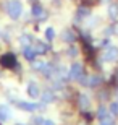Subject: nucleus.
I'll return each mask as SVG.
<instances>
[{"mask_svg": "<svg viewBox=\"0 0 118 125\" xmlns=\"http://www.w3.org/2000/svg\"><path fill=\"white\" fill-rule=\"evenodd\" d=\"M7 99H8V104L15 106L16 109L23 112H29V114H36V112H42L47 109V104L44 102H31V101H21V99H16L15 96H10L7 94Z\"/></svg>", "mask_w": 118, "mask_h": 125, "instance_id": "obj_1", "label": "nucleus"}, {"mask_svg": "<svg viewBox=\"0 0 118 125\" xmlns=\"http://www.w3.org/2000/svg\"><path fill=\"white\" fill-rule=\"evenodd\" d=\"M7 15H8L13 21L19 20L21 15H23V3H21L19 0H8V2H7Z\"/></svg>", "mask_w": 118, "mask_h": 125, "instance_id": "obj_2", "label": "nucleus"}, {"mask_svg": "<svg viewBox=\"0 0 118 125\" xmlns=\"http://www.w3.org/2000/svg\"><path fill=\"white\" fill-rule=\"evenodd\" d=\"M18 60H16V55L13 52H5L0 55V67L2 68H7V70H15L18 67Z\"/></svg>", "mask_w": 118, "mask_h": 125, "instance_id": "obj_3", "label": "nucleus"}, {"mask_svg": "<svg viewBox=\"0 0 118 125\" xmlns=\"http://www.w3.org/2000/svg\"><path fill=\"white\" fill-rule=\"evenodd\" d=\"M82 75H84V67H82V63H79V62L71 63V67H70V70H68L70 81H78Z\"/></svg>", "mask_w": 118, "mask_h": 125, "instance_id": "obj_4", "label": "nucleus"}, {"mask_svg": "<svg viewBox=\"0 0 118 125\" xmlns=\"http://www.w3.org/2000/svg\"><path fill=\"white\" fill-rule=\"evenodd\" d=\"M47 11L44 10V7H42L41 3H37V2H34L31 7V16L34 20H37V21H44V20H47Z\"/></svg>", "mask_w": 118, "mask_h": 125, "instance_id": "obj_5", "label": "nucleus"}, {"mask_svg": "<svg viewBox=\"0 0 118 125\" xmlns=\"http://www.w3.org/2000/svg\"><path fill=\"white\" fill-rule=\"evenodd\" d=\"M26 93H27V96L31 97L32 101H37V99H41L42 91H41V86H39L36 81H29L27 86H26Z\"/></svg>", "mask_w": 118, "mask_h": 125, "instance_id": "obj_6", "label": "nucleus"}, {"mask_svg": "<svg viewBox=\"0 0 118 125\" xmlns=\"http://www.w3.org/2000/svg\"><path fill=\"white\" fill-rule=\"evenodd\" d=\"M104 62H117L118 60V47L117 46H109L102 54Z\"/></svg>", "mask_w": 118, "mask_h": 125, "instance_id": "obj_7", "label": "nucleus"}, {"mask_svg": "<svg viewBox=\"0 0 118 125\" xmlns=\"http://www.w3.org/2000/svg\"><path fill=\"white\" fill-rule=\"evenodd\" d=\"M32 47H34V51L37 52V55H45V54H49V51H50V46L47 44V42L41 41V39H34Z\"/></svg>", "mask_w": 118, "mask_h": 125, "instance_id": "obj_8", "label": "nucleus"}, {"mask_svg": "<svg viewBox=\"0 0 118 125\" xmlns=\"http://www.w3.org/2000/svg\"><path fill=\"white\" fill-rule=\"evenodd\" d=\"M41 101L49 106V104H52V102L57 101V94H55V91L52 88H45L44 91H42V94H41Z\"/></svg>", "mask_w": 118, "mask_h": 125, "instance_id": "obj_9", "label": "nucleus"}, {"mask_svg": "<svg viewBox=\"0 0 118 125\" xmlns=\"http://www.w3.org/2000/svg\"><path fill=\"white\" fill-rule=\"evenodd\" d=\"M11 117H13V112H11V107L10 104H0V122H8L11 120Z\"/></svg>", "mask_w": 118, "mask_h": 125, "instance_id": "obj_10", "label": "nucleus"}, {"mask_svg": "<svg viewBox=\"0 0 118 125\" xmlns=\"http://www.w3.org/2000/svg\"><path fill=\"white\" fill-rule=\"evenodd\" d=\"M21 54H23V57L26 59L29 63H32V62L37 59V52L34 51V47L32 46H26V47H21Z\"/></svg>", "mask_w": 118, "mask_h": 125, "instance_id": "obj_11", "label": "nucleus"}, {"mask_svg": "<svg viewBox=\"0 0 118 125\" xmlns=\"http://www.w3.org/2000/svg\"><path fill=\"white\" fill-rule=\"evenodd\" d=\"M76 39H78L76 32L73 31L71 28H66V29L62 31V41H63V42H66V44H73Z\"/></svg>", "mask_w": 118, "mask_h": 125, "instance_id": "obj_12", "label": "nucleus"}, {"mask_svg": "<svg viewBox=\"0 0 118 125\" xmlns=\"http://www.w3.org/2000/svg\"><path fill=\"white\" fill-rule=\"evenodd\" d=\"M78 106H79V109L81 111H87L89 109V106H91V101H89V97L86 96V94H78Z\"/></svg>", "mask_w": 118, "mask_h": 125, "instance_id": "obj_13", "label": "nucleus"}, {"mask_svg": "<svg viewBox=\"0 0 118 125\" xmlns=\"http://www.w3.org/2000/svg\"><path fill=\"white\" fill-rule=\"evenodd\" d=\"M87 16H91V10L87 7H79L76 10V21H81V20H86Z\"/></svg>", "mask_w": 118, "mask_h": 125, "instance_id": "obj_14", "label": "nucleus"}, {"mask_svg": "<svg viewBox=\"0 0 118 125\" xmlns=\"http://www.w3.org/2000/svg\"><path fill=\"white\" fill-rule=\"evenodd\" d=\"M102 76L100 75H91L89 76V83H87V88H97V86H100L102 84Z\"/></svg>", "mask_w": 118, "mask_h": 125, "instance_id": "obj_15", "label": "nucleus"}, {"mask_svg": "<svg viewBox=\"0 0 118 125\" xmlns=\"http://www.w3.org/2000/svg\"><path fill=\"white\" fill-rule=\"evenodd\" d=\"M19 44H21V47H26V46H32V42H34V37L31 36V34H21L19 36Z\"/></svg>", "mask_w": 118, "mask_h": 125, "instance_id": "obj_16", "label": "nucleus"}, {"mask_svg": "<svg viewBox=\"0 0 118 125\" xmlns=\"http://www.w3.org/2000/svg\"><path fill=\"white\" fill-rule=\"evenodd\" d=\"M45 65H47V62H42V60H34L31 63V68L34 70V72H39V73H42V70L45 68Z\"/></svg>", "mask_w": 118, "mask_h": 125, "instance_id": "obj_17", "label": "nucleus"}, {"mask_svg": "<svg viewBox=\"0 0 118 125\" xmlns=\"http://www.w3.org/2000/svg\"><path fill=\"white\" fill-rule=\"evenodd\" d=\"M44 119H45V117H44V115H41V114L37 112L36 115H31L29 125H42V124H44Z\"/></svg>", "mask_w": 118, "mask_h": 125, "instance_id": "obj_18", "label": "nucleus"}, {"mask_svg": "<svg viewBox=\"0 0 118 125\" xmlns=\"http://www.w3.org/2000/svg\"><path fill=\"white\" fill-rule=\"evenodd\" d=\"M110 114V111H109V107H105V106H99V109H97V112H95V117L97 119H104V117H107Z\"/></svg>", "mask_w": 118, "mask_h": 125, "instance_id": "obj_19", "label": "nucleus"}, {"mask_svg": "<svg viewBox=\"0 0 118 125\" xmlns=\"http://www.w3.org/2000/svg\"><path fill=\"white\" fill-rule=\"evenodd\" d=\"M109 16L112 20H117L118 18V5L117 3H110L109 5Z\"/></svg>", "mask_w": 118, "mask_h": 125, "instance_id": "obj_20", "label": "nucleus"}, {"mask_svg": "<svg viewBox=\"0 0 118 125\" xmlns=\"http://www.w3.org/2000/svg\"><path fill=\"white\" fill-rule=\"evenodd\" d=\"M66 55H68L70 59H76V57L79 55V49H78V47H74L71 44V46L68 47V51H66Z\"/></svg>", "mask_w": 118, "mask_h": 125, "instance_id": "obj_21", "label": "nucleus"}, {"mask_svg": "<svg viewBox=\"0 0 118 125\" xmlns=\"http://www.w3.org/2000/svg\"><path fill=\"white\" fill-rule=\"evenodd\" d=\"M55 39V29L52 28V26H49V28L45 29V41L47 42H52Z\"/></svg>", "mask_w": 118, "mask_h": 125, "instance_id": "obj_22", "label": "nucleus"}, {"mask_svg": "<svg viewBox=\"0 0 118 125\" xmlns=\"http://www.w3.org/2000/svg\"><path fill=\"white\" fill-rule=\"evenodd\" d=\"M113 117L115 115H112V114H109L107 117H104V119H100V125H115V120H113Z\"/></svg>", "mask_w": 118, "mask_h": 125, "instance_id": "obj_23", "label": "nucleus"}, {"mask_svg": "<svg viewBox=\"0 0 118 125\" xmlns=\"http://www.w3.org/2000/svg\"><path fill=\"white\" fill-rule=\"evenodd\" d=\"M109 111H110V114H112V115H115V117L118 115V101H115V102H112V104H110V106H109Z\"/></svg>", "mask_w": 118, "mask_h": 125, "instance_id": "obj_24", "label": "nucleus"}, {"mask_svg": "<svg viewBox=\"0 0 118 125\" xmlns=\"http://www.w3.org/2000/svg\"><path fill=\"white\" fill-rule=\"evenodd\" d=\"M42 125H57L54 120H50V119H44V124Z\"/></svg>", "mask_w": 118, "mask_h": 125, "instance_id": "obj_25", "label": "nucleus"}, {"mask_svg": "<svg viewBox=\"0 0 118 125\" xmlns=\"http://www.w3.org/2000/svg\"><path fill=\"white\" fill-rule=\"evenodd\" d=\"M115 34H117V36H118V24H117V26H115Z\"/></svg>", "mask_w": 118, "mask_h": 125, "instance_id": "obj_26", "label": "nucleus"}, {"mask_svg": "<svg viewBox=\"0 0 118 125\" xmlns=\"http://www.w3.org/2000/svg\"><path fill=\"white\" fill-rule=\"evenodd\" d=\"M15 125H29V124H21V122H18V124H15Z\"/></svg>", "mask_w": 118, "mask_h": 125, "instance_id": "obj_27", "label": "nucleus"}, {"mask_svg": "<svg viewBox=\"0 0 118 125\" xmlns=\"http://www.w3.org/2000/svg\"><path fill=\"white\" fill-rule=\"evenodd\" d=\"M117 80H118V72H117Z\"/></svg>", "mask_w": 118, "mask_h": 125, "instance_id": "obj_28", "label": "nucleus"}, {"mask_svg": "<svg viewBox=\"0 0 118 125\" xmlns=\"http://www.w3.org/2000/svg\"><path fill=\"white\" fill-rule=\"evenodd\" d=\"M31 2H32V3H34V2H36V0H31Z\"/></svg>", "mask_w": 118, "mask_h": 125, "instance_id": "obj_29", "label": "nucleus"}, {"mask_svg": "<svg viewBox=\"0 0 118 125\" xmlns=\"http://www.w3.org/2000/svg\"><path fill=\"white\" fill-rule=\"evenodd\" d=\"M0 37H2V31H0Z\"/></svg>", "mask_w": 118, "mask_h": 125, "instance_id": "obj_30", "label": "nucleus"}, {"mask_svg": "<svg viewBox=\"0 0 118 125\" xmlns=\"http://www.w3.org/2000/svg\"><path fill=\"white\" fill-rule=\"evenodd\" d=\"M117 97H118V91H117Z\"/></svg>", "mask_w": 118, "mask_h": 125, "instance_id": "obj_31", "label": "nucleus"}]
</instances>
